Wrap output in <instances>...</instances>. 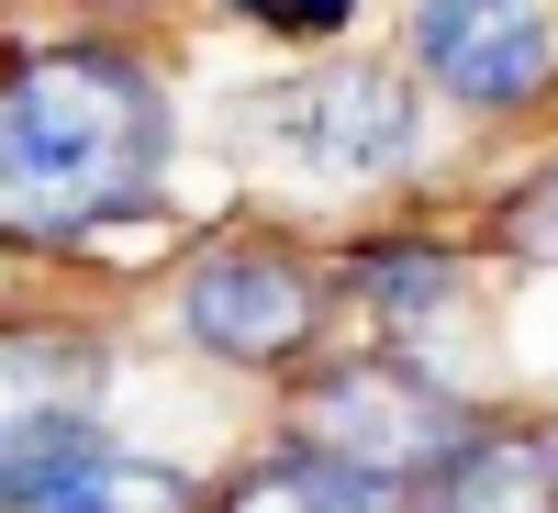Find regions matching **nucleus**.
<instances>
[{"label":"nucleus","instance_id":"nucleus-1","mask_svg":"<svg viewBox=\"0 0 558 513\" xmlns=\"http://www.w3.org/2000/svg\"><path fill=\"white\" fill-rule=\"evenodd\" d=\"M168 168V101L112 45H57L0 101V201L12 235H89L157 201Z\"/></svg>","mask_w":558,"mask_h":513},{"label":"nucleus","instance_id":"nucleus-2","mask_svg":"<svg viewBox=\"0 0 558 513\" xmlns=\"http://www.w3.org/2000/svg\"><path fill=\"white\" fill-rule=\"evenodd\" d=\"M291 436L347 457V469H368V480H391V491H425L447 457L481 447L470 402H458L425 357H336V368H313Z\"/></svg>","mask_w":558,"mask_h":513},{"label":"nucleus","instance_id":"nucleus-3","mask_svg":"<svg viewBox=\"0 0 558 513\" xmlns=\"http://www.w3.org/2000/svg\"><path fill=\"white\" fill-rule=\"evenodd\" d=\"M246 157L302 179V191H357L413 157V101L380 68H302L246 101Z\"/></svg>","mask_w":558,"mask_h":513},{"label":"nucleus","instance_id":"nucleus-4","mask_svg":"<svg viewBox=\"0 0 558 513\" xmlns=\"http://www.w3.org/2000/svg\"><path fill=\"white\" fill-rule=\"evenodd\" d=\"M413 68L470 112H525L558 78L547 0H413Z\"/></svg>","mask_w":558,"mask_h":513},{"label":"nucleus","instance_id":"nucleus-5","mask_svg":"<svg viewBox=\"0 0 558 513\" xmlns=\"http://www.w3.org/2000/svg\"><path fill=\"white\" fill-rule=\"evenodd\" d=\"M313 268L302 257H279V246H213L191 268V291H179V323H191V346L213 357H235V368H279V357H302L313 346Z\"/></svg>","mask_w":558,"mask_h":513},{"label":"nucleus","instance_id":"nucleus-6","mask_svg":"<svg viewBox=\"0 0 558 513\" xmlns=\"http://www.w3.org/2000/svg\"><path fill=\"white\" fill-rule=\"evenodd\" d=\"M0 513H191V480L134 457V447H112V436H78V447H57V457L0 480Z\"/></svg>","mask_w":558,"mask_h":513},{"label":"nucleus","instance_id":"nucleus-7","mask_svg":"<svg viewBox=\"0 0 558 513\" xmlns=\"http://www.w3.org/2000/svg\"><path fill=\"white\" fill-rule=\"evenodd\" d=\"M78 436H89V346L23 335L12 346V447H0V480L57 457V447H78Z\"/></svg>","mask_w":558,"mask_h":513},{"label":"nucleus","instance_id":"nucleus-8","mask_svg":"<svg viewBox=\"0 0 558 513\" xmlns=\"http://www.w3.org/2000/svg\"><path fill=\"white\" fill-rule=\"evenodd\" d=\"M413 513H558V457L525 436H481L470 457H447L413 491Z\"/></svg>","mask_w":558,"mask_h":513},{"label":"nucleus","instance_id":"nucleus-9","mask_svg":"<svg viewBox=\"0 0 558 513\" xmlns=\"http://www.w3.org/2000/svg\"><path fill=\"white\" fill-rule=\"evenodd\" d=\"M213 513H413V502L391 480L347 469V457H324V447H291V457H268V469H246Z\"/></svg>","mask_w":558,"mask_h":513},{"label":"nucleus","instance_id":"nucleus-10","mask_svg":"<svg viewBox=\"0 0 558 513\" xmlns=\"http://www.w3.org/2000/svg\"><path fill=\"white\" fill-rule=\"evenodd\" d=\"M357 291L380 302V313H402V323H436V313L458 302V257H447V246H368Z\"/></svg>","mask_w":558,"mask_h":513},{"label":"nucleus","instance_id":"nucleus-11","mask_svg":"<svg viewBox=\"0 0 558 513\" xmlns=\"http://www.w3.org/2000/svg\"><path fill=\"white\" fill-rule=\"evenodd\" d=\"M235 12H246V23H268V34H336L357 0H235Z\"/></svg>","mask_w":558,"mask_h":513},{"label":"nucleus","instance_id":"nucleus-12","mask_svg":"<svg viewBox=\"0 0 558 513\" xmlns=\"http://www.w3.org/2000/svg\"><path fill=\"white\" fill-rule=\"evenodd\" d=\"M514 235H525L536 257H558V179H547L536 201H514Z\"/></svg>","mask_w":558,"mask_h":513}]
</instances>
